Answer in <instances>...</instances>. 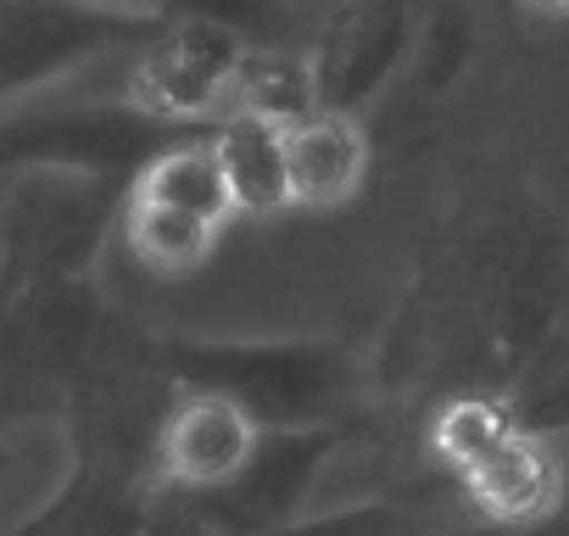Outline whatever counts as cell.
Returning <instances> with one entry per match:
<instances>
[{
    "mask_svg": "<svg viewBox=\"0 0 569 536\" xmlns=\"http://www.w3.org/2000/svg\"><path fill=\"white\" fill-rule=\"evenodd\" d=\"M234 62H240V46L223 29L190 23V29L168 34L162 46H151V57L140 68V96L157 112H173V118L212 112L218 96H229Z\"/></svg>",
    "mask_w": 569,
    "mask_h": 536,
    "instance_id": "cell-1",
    "label": "cell"
},
{
    "mask_svg": "<svg viewBox=\"0 0 569 536\" xmlns=\"http://www.w3.org/2000/svg\"><path fill=\"white\" fill-rule=\"evenodd\" d=\"M251 453H257V430H251L246 408H234L223 397L184 403L162 430V464L184 486H218V480L240 475L251 464Z\"/></svg>",
    "mask_w": 569,
    "mask_h": 536,
    "instance_id": "cell-2",
    "label": "cell"
},
{
    "mask_svg": "<svg viewBox=\"0 0 569 536\" xmlns=\"http://www.w3.org/2000/svg\"><path fill=\"white\" fill-rule=\"evenodd\" d=\"M469 497L491 514V519H536L552 497H558V464L541 441L508 430L502 441H491L469 469H458Z\"/></svg>",
    "mask_w": 569,
    "mask_h": 536,
    "instance_id": "cell-3",
    "label": "cell"
},
{
    "mask_svg": "<svg viewBox=\"0 0 569 536\" xmlns=\"http://www.w3.org/2000/svg\"><path fill=\"white\" fill-rule=\"evenodd\" d=\"M284 173H291V201L330 207L363 179V135L336 112L284 123Z\"/></svg>",
    "mask_w": 569,
    "mask_h": 536,
    "instance_id": "cell-4",
    "label": "cell"
},
{
    "mask_svg": "<svg viewBox=\"0 0 569 536\" xmlns=\"http://www.w3.org/2000/svg\"><path fill=\"white\" fill-rule=\"evenodd\" d=\"M218 173L229 185V207L273 212L291 201V173H284V129L251 112H234L212 140Z\"/></svg>",
    "mask_w": 569,
    "mask_h": 536,
    "instance_id": "cell-5",
    "label": "cell"
},
{
    "mask_svg": "<svg viewBox=\"0 0 569 536\" xmlns=\"http://www.w3.org/2000/svg\"><path fill=\"white\" fill-rule=\"evenodd\" d=\"M229 101H234V112H251V118H268L284 129L313 112V73L291 51H251V57L240 51Z\"/></svg>",
    "mask_w": 569,
    "mask_h": 536,
    "instance_id": "cell-6",
    "label": "cell"
},
{
    "mask_svg": "<svg viewBox=\"0 0 569 536\" xmlns=\"http://www.w3.org/2000/svg\"><path fill=\"white\" fill-rule=\"evenodd\" d=\"M140 201H157V207H179L201 224H223L229 212V185L218 173V157L212 146H179L168 157H157L146 168V185H140Z\"/></svg>",
    "mask_w": 569,
    "mask_h": 536,
    "instance_id": "cell-7",
    "label": "cell"
},
{
    "mask_svg": "<svg viewBox=\"0 0 569 536\" xmlns=\"http://www.w3.org/2000/svg\"><path fill=\"white\" fill-rule=\"evenodd\" d=\"M129 235H134L140 262H151V268H190L212 246V224H201V218H190L179 207H157V201H140L134 207Z\"/></svg>",
    "mask_w": 569,
    "mask_h": 536,
    "instance_id": "cell-8",
    "label": "cell"
},
{
    "mask_svg": "<svg viewBox=\"0 0 569 536\" xmlns=\"http://www.w3.org/2000/svg\"><path fill=\"white\" fill-rule=\"evenodd\" d=\"M513 430V419L497 408V403H452L441 419H436V447L452 469H469L491 441H502Z\"/></svg>",
    "mask_w": 569,
    "mask_h": 536,
    "instance_id": "cell-9",
    "label": "cell"
},
{
    "mask_svg": "<svg viewBox=\"0 0 569 536\" xmlns=\"http://www.w3.org/2000/svg\"><path fill=\"white\" fill-rule=\"evenodd\" d=\"M541 7H569V0H541Z\"/></svg>",
    "mask_w": 569,
    "mask_h": 536,
    "instance_id": "cell-10",
    "label": "cell"
}]
</instances>
